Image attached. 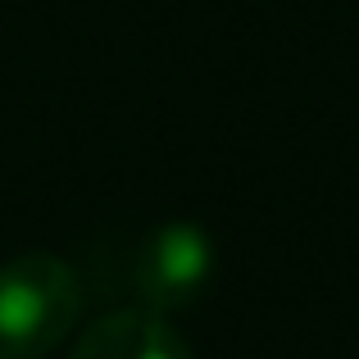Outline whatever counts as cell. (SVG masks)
<instances>
[{
    "label": "cell",
    "mask_w": 359,
    "mask_h": 359,
    "mask_svg": "<svg viewBox=\"0 0 359 359\" xmlns=\"http://www.w3.org/2000/svg\"><path fill=\"white\" fill-rule=\"evenodd\" d=\"M219 255H214V237L201 223H159V228L141 232L137 241L123 250L118 264V287L128 305L150 309V314H177V309L196 305L210 291Z\"/></svg>",
    "instance_id": "obj_2"
},
{
    "label": "cell",
    "mask_w": 359,
    "mask_h": 359,
    "mask_svg": "<svg viewBox=\"0 0 359 359\" xmlns=\"http://www.w3.org/2000/svg\"><path fill=\"white\" fill-rule=\"evenodd\" d=\"M87 309L82 273L64 255L27 250L0 264V359H46Z\"/></svg>",
    "instance_id": "obj_1"
},
{
    "label": "cell",
    "mask_w": 359,
    "mask_h": 359,
    "mask_svg": "<svg viewBox=\"0 0 359 359\" xmlns=\"http://www.w3.org/2000/svg\"><path fill=\"white\" fill-rule=\"evenodd\" d=\"M69 359H196V355L164 314L114 305L87 323V332L73 341Z\"/></svg>",
    "instance_id": "obj_3"
}]
</instances>
